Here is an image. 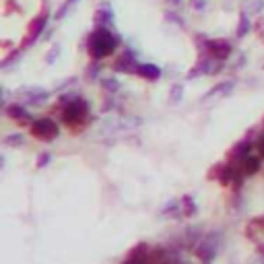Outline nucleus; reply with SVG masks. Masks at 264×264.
Wrapping results in <instances>:
<instances>
[{
  "mask_svg": "<svg viewBox=\"0 0 264 264\" xmlns=\"http://www.w3.org/2000/svg\"><path fill=\"white\" fill-rule=\"evenodd\" d=\"M21 143H23V136L21 134H13V136L5 138V145H21Z\"/></svg>",
  "mask_w": 264,
  "mask_h": 264,
  "instance_id": "18",
  "label": "nucleus"
},
{
  "mask_svg": "<svg viewBox=\"0 0 264 264\" xmlns=\"http://www.w3.org/2000/svg\"><path fill=\"white\" fill-rule=\"evenodd\" d=\"M140 64L134 62V56L130 52H124L116 62H114V70H120V73H136Z\"/></svg>",
  "mask_w": 264,
  "mask_h": 264,
  "instance_id": "7",
  "label": "nucleus"
},
{
  "mask_svg": "<svg viewBox=\"0 0 264 264\" xmlns=\"http://www.w3.org/2000/svg\"><path fill=\"white\" fill-rule=\"evenodd\" d=\"M206 50H208V56L215 58V60H225V58H229V54H231V46L227 44L225 40L208 42L206 44Z\"/></svg>",
  "mask_w": 264,
  "mask_h": 264,
  "instance_id": "5",
  "label": "nucleus"
},
{
  "mask_svg": "<svg viewBox=\"0 0 264 264\" xmlns=\"http://www.w3.org/2000/svg\"><path fill=\"white\" fill-rule=\"evenodd\" d=\"M7 116L11 118V120H15V122H19V124H27V112L21 108V105H9L7 108Z\"/></svg>",
  "mask_w": 264,
  "mask_h": 264,
  "instance_id": "10",
  "label": "nucleus"
},
{
  "mask_svg": "<svg viewBox=\"0 0 264 264\" xmlns=\"http://www.w3.org/2000/svg\"><path fill=\"white\" fill-rule=\"evenodd\" d=\"M223 171H225V163H217V165H213L208 169V173H206V178L208 180H221L223 178Z\"/></svg>",
  "mask_w": 264,
  "mask_h": 264,
  "instance_id": "14",
  "label": "nucleus"
},
{
  "mask_svg": "<svg viewBox=\"0 0 264 264\" xmlns=\"http://www.w3.org/2000/svg\"><path fill=\"white\" fill-rule=\"evenodd\" d=\"M239 167H241V173L243 175H252V173H256L258 169H260V159L258 157H245V159L239 163Z\"/></svg>",
  "mask_w": 264,
  "mask_h": 264,
  "instance_id": "11",
  "label": "nucleus"
},
{
  "mask_svg": "<svg viewBox=\"0 0 264 264\" xmlns=\"http://www.w3.org/2000/svg\"><path fill=\"white\" fill-rule=\"evenodd\" d=\"M31 134L38 138V140H44V143H50V140H54L58 136V126L54 120L50 118H40L31 122Z\"/></svg>",
  "mask_w": 264,
  "mask_h": 264,
  "instance_id": "3",
  "label": "nucleus"
},
{
  "mask_svg": "<svg viewBox=\"0 0 264 264\" xmlns=\"http://www.w3.org/2000/svg\"><path fill=\"white\" fill-rule=\"evenodd\" d=\"M248 29H250L248 19H245V17H241V19H239V27H237V35H239V38H243L245 31H248Z\"/></svg>",
  "mask_w": 264,
  "mask_h": 264,
  "instance_id": "16",
  "label": "nucleus"
},
{
  "mask_svg": "<svg viewBox=\"0 0 264 264\" xmlns=\"http://www.w3.org/2000/svg\"><path fill=\"white\" fill-rule=\"evenodd\" d=\"M260 254H264V245H260Z\"/></svg>",
  "mask_w": 264,
  "mask_h": 264,
  "instance_id": "23",
  "label": "nucleus"
},
{
  "mask_svg": "<svg viewBox=\"0 0 264 264\" xmlns=\"http://www.w3.org/2000/svg\"><path fill=\"white\" fill-rule=\"evenodd\" d=\"M101 87L105 91H110V93H114L116 89H118V81H114V79H105L103 83H101Z\"/></svg>",
  "mask_w": 264,
  "mask_h": 264,
  "instance_id": "15",
  "label": "nucleus"
},
{
  "mask_svg": "<svg viewBox=\"0 0 264 264\" xmlns=\"http://www.w3.org/2000/svg\"><path fill=\"white\" fill-rule=\"evenodd\" d=\"M182 95H184V91H182V85H175L173 89H171V95H169V97H171V101L175 103V101H180V99H182Z\"/></svg>",
  "mask_w": 264,
  "mask_h": 264,
  "instance_id": "17",
  "label": "nucleus"
},
{
  "mask_svg": "<svg viewBox=\"0 0 264 264\" xmlns=\"http://www.w3.org/2000/svg\"><path fill=\"white\" fill-rule=\"evenodd\" d=\"M180 208H182V215H184V217L196 215V204L192 202L190 196H182V200H180Z\"/></svg>",
  "mask_w": 264,
  "mask_h": 264,
  "instance_id": "13",
  "label": "nucleus"
},
{
  "mask_svg": "<svg viewBox=\"0 0 264 264\" xmlns=\"http://www.w3.org/2000/svg\"><path fill=\"white\" fill-rule=\"evenodd\" d=\"M97 70H99V66H97V64H91V68H89V73H87V77H89V79H95Z\"/></svg>",
  "mask_w": 264,
  "mask_h": 264,
  "instance_id": "20",
  "label": "nucleus"
},
{
  "mask_svg": "<svg viewBox=\"0 0 264 264\" xmlns=\"http://www.w3.org/2000/svg\"><path fill=\"white\" fill-rule=\"evenodd\" d=\"M136 75H140L143 79H149V81H157L159 79V68L153 66V64H140L138 70H136Z\"/></svg>",
  "mask_w": 264,
  "mask_h": 264,
  "instance_id": "12",
  "label": "nucleus"
},
{
  "mask_svg": "<svg viewBox=\"0 0 264 264\" xmlns=\"http://www.w3.org/2000/svg\"><path fill=\"white\" fill-rule=\"evenodd\" d=\"M256 149H258V155L264 157V134L258 138V143H256Z\"/></svg>",
  "mask_w": 264,
  "mask_h": 264,
  "instance_id": "19",
  "label": "nucleus"
},
{
  "mask_svg": "<svg viewBox=\"0 0 264 264\" xmlns=\"http://www.w3.org/2000/svg\"><path fill=\"white\" fill-rule=\"evenodd\" d=\"M118 46V38L114 33H110L105 27H99L97 31L91 33L89 38V54L93 60H101L105 56H110Z\"/></svg>",
  "mask_w": 264,
  "mask_h": 264,
  "instance_id": "1",
  "label": "nucleus"
},
{
  "mask_svg": "<svg viewBox=\"0 0 264 264\" xmlns=\"http://www.w3.org/2000/svg\"><path fill=\"white\" fill-rule=\"evenodd\" d=\"M250 149H252V143H250L248 138H245V140H239V143L229 151V161H231V163H241L245 157L250 155Z\"/></svg>",
  "mask_w": 264,
  "mask_h": 264,
  "instance_id": "6",
  "label": "nucleus"
},
{
  "mask_svg": "<svg viewBox=\"0 0 264 264\" xmlns=\"http://www.w3.org/2000/svg\"><path fill=\"white\" fill-rule=\"evenodd\" d=\"M48 161H50V155H48V153H44V155L40 157V161H38V167H44Z\"/></svg>",
  "mask_w": 264,
  "mask_h": 264,
  "instance_id": "21",
  "label": "nucleus"
},
{
  "mask_svg": "<svg viewBox=\"0 0 264 264\" xmlns=\"http://www.w3.org/2000/svg\"><path fill=\"white\" fill-rule=\"evenodd\" d=\"M192 7H194V9H202L204 7V0H192Z\"/></svg>",
  "mask_w": 264,
  "mask_h": 264,
  "instance_id": "22",
  "label": "nucleus"
},
{
  "mask_svg": "<svg viewBox=\"0 0 264 264\" xmlns=\"http://www.w3.org/2000/svg\"><path fill=\"white\" fill-rule=\"evenodd\" d=\"M85 118H87V103H85V99L75 97L73 101H68L64 105V110H62V122H64L68 128L79 130L83 126Z\"/></svg>",
  "mask_w": 264,
  "mask_h": 264,
  "instance_id": "2",
  "label": "nucleus"
},
{
  "mask_svg": "<svg viewBox=\"0 0 264 264\" xmlns=\"http://www.w3.org/2000/svg\"><path fill=\"white\" fill-rule=\"evenodd\" d=\"M217 250H219V239L215 241V235H206V237L198 243V248H196V256L200 258V262L208 264L210 260L215 258Z\"/></svg>",
  "mask_w": 264,
  "mask_h": 264,
  "instance_id": "4",
  "label": "nucleus"
},
{
  "mask_svg": "<svg viewBox=\"0 0 264 264\" xmlns=\"http://www.w3.org/2000/svg\"><path fill=\"white\" fill-rule=\"evenodd\" d=\"M245 235H248L250 239H254V241H258L264 235V215L252 219L248 225H245Z\"/></svg>",
  "mask_w": 264,
  "mask_h": 264,
  "instance_id": "8",
  "label": "nucleus"
},
{
  "mask_svg": "<svg viewBox=\"0 0 264 264\" xmlns=\"http://www.w3.org/2000/svg\"><path fill=\"white\" fill-rule=\"evenodd\" d=\"M44 27H46V17H38L35 21H31V25H29V35H27V40H25V46L38 40L40 33L44 31Z\"/></svg>",
  "mask_w": 264,
  "mask_h": 264,
  "instance_id": "9",
  "label": "nucleus"
}]
</instances>
